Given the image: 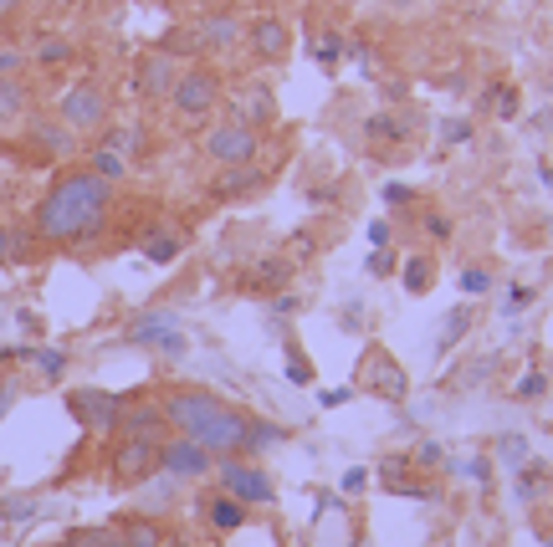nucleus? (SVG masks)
<instances>
[{"label": "nucleus", "instance_id": "2", "mask_svg": "<svg viewBox=\"0 0 553 547\" xmlns=\"http://www.w3.org/2000/svg\"><path fill=\"white\" fill-rule=\"evenodd\" d=\"M113 190L108 179H98L93 169L62 174L57 185L47 190V200L36 205V236L52 246H72V241H93L108 220Z\"/></svg>", "mask_w": 553, "mask_h": 547}, {"label": "nucleus", "instance_id": "33", "mask_svg": "<svg viewBox=\"0 0 553 547\" xmlns=\"http://www.w3.org/2000/svg\"><path fill=\"white\" fill-rule=\"evenodd\" d=\"M67 6H77V0H67Z\"/></svg>", "mask_w": 553, "mask_h": 547}, {"label": "nucleus", "instance_id": "5", "mask_svg": "<svg viewBox=\"0 0 553 547\" xmlns=\"http://www.w3.org/2000/svg\"><path fill=\"white\" fill-rule=\"evenodd\" d=\"M169 103H175V113H185V118H205L221 103V77L205 72V67H190V72L175 77V87H169Z\"/></svg>", "mask_w": 553, "mask_h": 547}, {"label": "nucleus", "instance_id": "28", "mask_svg": "<svg viewBox=\"0 0 553 547\" xmlns=\"http://www.w3.org/2000/svg\"><path fill=\"white\" fill-rule=\"evenodd\" d=\"M425 277H431V266H425V261H410V266H405V287H410V292H420Z\"/></svg>", "mask_w": 553, "mask_h": 547}, {"label": "nucleus", "instance_id": "24", "mask_svg": "<svg viewBox=\"0 0 553 547\" xmlns=\"http://www.w3.org/2000/svg\"><path fill=\"white\" fill-rule=\"evenodd\" d=\"M36 358V369L47 374V379H62V369H67V353L62 348H41V353H31Z\"/></svg>", "mask_w": 553, "mask_h": 547}, {"label": "nucleus", "instance_id": "29", "mask_svg": "<svg viewBox=\"0 0 553 547\" xmlns=\"http://www.w3.org/2000/svg\"><path fill=\"white\" fill-rule=\"evenodd\" d=\"M16 246H21V236L0 231V266H11V261H16Z\"/></svg>", "mask_w": 553, "mask_h": 547}, {"label": "nucleus", "instance_id": "13", "mask_svg": "<svg viewBox=\"0 0 553 547\" xmlns=\"http://www.w3.org/2000/svg\"><path fill=\"white\" fill-rule=\"evenodd\" d=\"M205 517H210V527H216V532H236V527H246V507H241L236 496H226V491L205 501Z\"/></svg>", "mask_w": 553, "mask_h": 547}, {"label": "nucleus", "instance_id": "31", "mask_svg": "<svg viewBox=\"0 0 553 547\" xmlns=\"http://www.w3.org/2000/svg\"><path fill=\"white\" fill-rule=\"evenodd\" d=\"M16 6H21V0H0V21H6V16H16Z\"/></svg>", "mask_w": 553, "mask_h": 547}, {"label": "nucleus", "instance_id": "17", "mask_svg": "<svg viewBox=\"0 0 553 547\" xmlns=\"http://www.w3.org/2000/svg\"><path fill=\"white\" fill-rule=\"evenodd\" d=\"M31 139L47 154H72V128L67 123H31Z\"/></svg>", "mask_w": 553, "mask_h": 547}, {"label": "nucleus", "instance_id": "16", "mask_svg": "<svg viewBox=\"0 0 553 547\" xmlns=\"http://www.w3.org/2000/svg\"><path fill=\"white\" fill-rule=\"evenodd\" d=\"M16 118H26V82L0 77V123H16Z\"/></svg>", "mask_w": 553, "mask_h": 547}, {"label": "nucleus", "instance_id": "25", "mask_svg": "<svg viewBox=\"0 0 553 547\" xmlns=\"http://www.w3.org/2000/svg\"><path fill=\"white\" fill-rule=\"evenodd\" d=\"M144 144V133L139 128H118V133H108V149H118V154H134Z\"/></svg>", "mask_w": 553, "mask_h": 547}, {"label": "nucleus", "instance_id": "14", "mask_svg": "<svg viewBox=\"0 0 553 547\" xmlns=\"http://www.w3.org/2000/svg\"><path fill=\"white\" fill-rule=\"evenodd\" d=\"M118 537H123V547H164L169 537H164V527L154 522V517H134V522H123L118 527Z\"/></svg>", "mask_w": 553, "mask_h": 547}, {"label": "nucleus", "instance_id": "7", "mask_svg": "<svg viewBox=\"0 0 553 547\" xmlns=\"http://www.w3.org/2000/svg\"><path fill=\"white\" fill-rule=\"evenodd\" d=\"M62 123L72 128V133H98V128H108V93L98 82H77L72 93L62 98Z\"/></svg>", "mask_w": 553, "mask_h": 547}, {"label": "nucleus", "instance_id": "19", "mask_svg": "<svg viewBox=\"0 0 553 547\" xmlns=\"http://www.w3.org/2000/svg\"><path fill=\"white\" fill-rule=\"evenodd\" d=\"M236 36H241V26H236L231 16H210V21H200V47H231Z\"/></svg>", "mask_w": 553, "mask_h": 547}, {"label": "nucleus", "instance_id": "22", "mask_svg": "<svg viewBox=\"0 0 553 547\" xmlns=\"http://www.w3.org/2000/svg\"><path fill=\"white\" fill-rule=\"evenodd\" d=\"M175 491H180V476H159V481H149V491H144V507L149 512H164V507H175Z\"/></svg>", "mask_w": 553, "mask_h": 547}, {"label": "nucleus", "instance_id": "6", "mask_svg": "<svg viewBox=\"0 0 553 547\" xmlns=\"http://www.w3.org/2000/svg\"><path fill=\"white\" fill-rule=\"evenodd\" d=\"M159 471L180 476V481H200V476L216 471V455L190 435H175V440H159Z\"/></svg>", "mask_w": 553, "mask_h": 547}, {"label": "nucleus", "instance_id": "27", "mask_svg": "<svg viewBox=\"0 0 553 547\" xmlns=\"http://www.w3.org/2000/svg\"><path fill=\"white\" fill-rule=\"evenodd\" d=\"M67 57H72V47H67L62 36H52L47 47H36V62H47V67H52V62H67Z\"/></svg>", "mask_w": 553, "mask_h": 547}, {"label": "nucleus", "instance_id": "20", "mask_svg": "<svg viewBox=\"0 0 553 547\" xmlns=\"http://www.w3.org/2000/svg\"><path fill=\"white\" fill-rule=\"evenodd\" d=\"M93 174L98 179H108V185H118V179H129V159H123L118 149H93Z\"/></svg>", "mask_w": 553, "mask_h": 547}, {"label": "nucleus", "instance_id": "9", "mask_svg": "<svg viewBox=\"0 0 553 547\" xmlns=\"http://www.w3.org/2000/svg\"><path fill=\"white\" fill-rule=\"evenodd\" d=\"M129 338L134 343H154V348H164L169 358H180L185 353V338H180V317L175 312H139L134 323H129Z\"/></svg>", "mask_w": 553, "mask_h": 547}, {"label": "nucleus", "instance_id": "1", "mask_svg": "<svg viewBox=\"0 0 553 547\" xmlns=\"http://www.w3.org/2000/svg\"><path fill=\"white\" fill-rule=\"evenodd\" d=\"M164 425H175L180 435L200 440L210 455H257L267 445H282L287 430L267 425V420H251L246 409L205 394V389H180L164 399Z\"/></svg>", "mask_w": 553, "mask_h": 547}, {"label": "nucleus", "instance_id": "18", "mask_svg": "<svg viewBox=\"0 0 553 547\" xmlns=\"http://www.w3.org/2000/svg\"><path fill=\"white\" fill-rule=\"evenodd\" d=\"M180 251H185V236H180V231H154V236L144 241V256L159 261V266H169Z\"/></svg>", "mask_w": 553, "mask_h": 547}, {"label": "nucleus", "instance_id": "12", "mask_svg": "<svg viewBox=\"0 0 553 547\" xmlns=\"http://www.w3.org/2000/svg\"><path fill=\"white\" fill-rule=\"evenodd\" d=\"M118 430H123V435H149V440H159V430H164V404H134V409H123Z\"/></svg>", "mask_w": 553, "mask_h": 547}, {"label": "nucleus", "instance_id": "8", "mask_svg": "<svg viewBox=\"0 0 553 547\" xmlns=\"http://www.w3.org/2000/svg\"><path fill=\"white\" fill-rule=\"evenodd\" d=\"M154 471H159V440L123 435L113 445V481H149Z\"/></svg>", "mask_w": 553, "mask_h": 547}, {"label": "nucleus", "instance_id": "30", "mask_svg": "<svg viewBox=\"0 0 553 547\" xmlns=\"http://www.w3.org/2000/svg\"><path fill=\"white\" fill-rule=\"evenodd\" d=\"M0 512H6L11 522H21V517H31V501H21V496H6V507H0Z\"/></svg>", "mask_w": 553, "mask_h": 547}, {"label": "nucleus", "instance_id": "11", "mask_svg": "<svg viewBox=\"0 0 553 547\" xmlns=\"http://www.w3.org/2000/svg\"><path fill=\"white\" fill-rule=\"evenodd\" d=\"M175 62H169L164 52H154V57H144V67H139V93L144 98H169V87H175Z\"/></svg>", "mask_w": 553, "mask_h": 547}, {"label": "nucleus", "instance_id": "3", "mask_svg": "<svg viewBox=\"0 0 553 547\" xmlns=\"http://www.w3.org/2000/svg\"><path fill=\"white\" fill-rule=\"evenodd\" d=\"M216 476H221L226 496H236L241 507H267V501H277V491H272V476H267L262 466H251L246 455H226V461L216 466Z\"/></svg>", "mask_w": 553, "mask_h": 547}, {"label": "nucleus", "instance_id": "21", "mask_svg": "<svg viewBox=\"0 0 553 547\" xmlns=\"http://www.w3.org/2000/svg\"><path fill=\"white\" fill-rule=\"evenodd\" d=\"M62 547H123V537H118V527H77V532H67Z\"/></svg>", "mask_w": 553, "mask_h": 547}, {"label": "nucleus", "instance_id": "26", "mask_svg": "<svg viewBox=\"0 0 553 547\" xmlns=\"http://www.w3.org/2000/svg\"><path fill=\"white\" fill-rule=\"evenodd\" d=\"M487 287H492V277H487V271H482V266H472V271H461V292H466V297H482Z\"/></svg>", "mask_w": 553, "mask_h": 547}, {"label": "nucleus", "instance_id": "10", "mask_svg": "<svg viewBox=\"0 0 553 547\" xmlns=\"http://www.w3.org/2000/svg\"><path fill=\"white\" fill-rule=\"evenodd\" d=\"M67 404H72V415H77L82 425H93V430H113L118 415H123V399H113V394H103V389H77Z\"/></svg>", "mask_w": 553, "mask_h": 547}, {"label": "nucleus", "instance_id": "23", "mask_svg": "<svg viewBox=\"0 0 553 547\" xmlns=\"http://www.w3.org/2000/svg\"><path fill=\"white\" fill-rule=\"evenodd\" d=\"M262 185V174L251 169V164H236L226 179H221V195H246V190H257Z\"/></svg>", "mask_w": 553, "mask_h": 547}, {"label": "nucleus", "instance_id": "4", "mask_svg": "<svg viewBox=\"0 0 553 547\" xmlns=\"http://www.w3.org/2000/svg\"><path fill=\"white\" fill-rule=\"evenodd\" d=\"M257 149H262L257 128H251V123H241V118H231V123H216V128L205 133V154L216 159L221 169L251 164V159H257Z\"/></svg>", "mask_w": 553, "mask_h": 547}, {"label": "nucleus", "instance_id": "15", "mask_svg": "<svg viewBox=\"0 0 553 547\" xmlns=\"http://www.w3.org/2000/svg\"><path fill=\"white\" fill-rule=\"evenodd\" d=\"M251 47H257L262 57H282L287 52V26L282 21H257L251 26Z\"/></svg>", "mask_w": 553, "mask_h": 547}, {"label": "nucleus", "instance_id": "32", "mask_svg": "<svg viewBox=\"0 0 553 547\" xmlns=\"http://www.w3.org/2000/svg\"><path fill=\"white\" fill-rule=\"evenodd\" d=\"M164 547H185V542H164Z\"/></svg>", "mask_w": 553, "mask_h": 547}]
</instances>
